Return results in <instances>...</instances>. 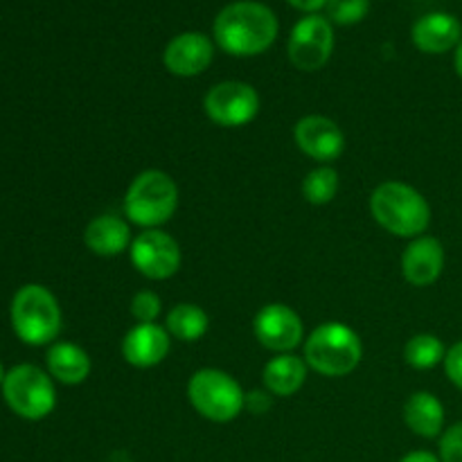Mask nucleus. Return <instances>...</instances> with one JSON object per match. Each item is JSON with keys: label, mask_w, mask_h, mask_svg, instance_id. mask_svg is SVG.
<instances>
[{"label": "nucleus", "mask_w": 462, "mask_h": 462, "mask_svg": "<svg viewBox=\"0 0 462 462\" xmlns=\"http://www.w3.org/2000/svg\"><path fill=\"white\" fill-rule=\"evenodd\" d=\"M215 41L233 57H255L269 50L278 36V18L257 0H237L217 14Z\"/></svg>", "instance_id": "1"}, {"label": "nucleus", "mask_w": 462, "mask_h": 462, "mask_svg": "<svg viewBox=\"0 0 462 462\" xmlns=\"http://www.w3.org/2000/svg\"><path fill=\"white\" fill-rule=\"evenodd\" d=\"M370 212L383 230L397 237H420L431 224L427 199L400 180H388L374 189L370 197Z\"/></svg>", "instance_id": "2"}, {"label": "nucleus", "mask_w": 462, "mask_h": 462, "mask_svg": "<svg viewBox=\"0 0 462 462\" xmlns=\"http://www.w3.org/2000/svg\"><path fill=\"white\" fill-rule=\"evenodd\" d=\"M12 328L27 346H48L61 332V310L57 298L41 284H25L14 293Z\"/></svg>", "instance_id": "3"}, {"label": "nucleus", "mask_w": 462, "mask_h": 462, "mask_svg": "<svg viewBox=\"0 0 462 462\" xmlns=\"http://www.w3.org/2000/svg\"><path fill=\"white\" fill-rule=\"evenodd\" d=\"M364 356L359 334L343 323H325L305 343V364L325 377H346Z\"/></svg>", "instance_id": "4"}, {"label": "nucleus", "mask_w": 462, "mask_h": 462, "mask_svg": "<svg viewBox=\"0 0 462 462\" xmlns=\"http://www.w3.org/2000/svg\"><path fill=\"white\" fill-rule=\"evenodd\" d=\"M179 208V188L161 170H147L134 179L125 197V212L135 226L153 230L167 224Z\"/></svg>", "instance_id": "5"}, {"label": "nucleus", "mask_w": 462, "mask_h": 462, "mask_svg": "<svg viewBox=\"0 0 462 462\" xmlns=\"http://www.w3.org/2000/svg\"><path fill=\"white\" fill-rule=\"evenodd\" d=\"M189 404L210 422H230L242 413L246 397L242 386L230 374L215 368H203L188 383Z\"/></svg>", "instance_id": "6"}, {"label": "nucleus", "mask_w": 462, "mask_h": 462, "mask_svg": "<svg viewBox=\"0 0 462 462\" xmlns=\"http://www.w3.org/2000/svg\"><path fill=\"white\" fill-rule=\"evenodd\" d=\"M3 397L9 409L23 420H43L57 406V393H54L52 379L41 368L30 364L16 365L5 374Z\"/></svg>", "instance_id": "7"}, {"label": "nucleus", "mask_w": 462, "mask_h": 462, "mask_svg": "<svg viewBox=\"0 0 462 462\" xmlns=\"http://www.w3.org/2000/svg\"><path fill=\"white\" fill-rule=\"evenodd\" d=\"M334 50V30L332 23L325 16L311 14V16L300 18L289 36L287 54L289 61L298 70L314 72L320 70L329 61Z\"/></svg>", "instance_id": "8"}, {"label": "nucleus", "mask_w": 462, "mask_h": 462, "mask_svg": "<svg viewBox=\"0 0 462 462\" xmlns=\"http://www.w3.org/2000/svg\"><path fill=\"white\" fill-rule=\"evenodd\" d=\"M203 106L215 125L233 129L255 120L260 111V95L244 81H221L208 90Z\"/></svg>", "instance_id": "9"}, {"label": "nucleus", "mask_w": 462, "mask_h": 462, "mask_svg": "<svg viewBox=\"0 0 462 462\" xmlns=\"http://www.w3.org/2000/svg\"><path fill=\"white\" fill-rule=\"evenodd\" d=\"M131 262L144 278L167 280L180 269V248L162 230H144L131 244Z\"/></svg>", "instance_id": "10"}, {"label": "nucleus", "mask_w": 462, "mask_h": 462, "mask_svg": "<svg viewBox=\"0 0 462 462\" xmlns=\"http://www.w3.org/2000/svg\"><path fill=\"white\" fill-rule=\"evenodd\" d=\"M253 332H255V338L262 347L287 355L300 346L305 329H302L300 316L291 307L273 302V305H264L257 311L255 320H253Z\"/></svg>", "instance_id": "11"}, {"label": "nucleus", "mask_w": 462, "mask_h": 462, "mask_svg": "<svg viewBox=\"0 0 462 462\" xmlns=\"http://www.w3.org/2000/svg\"><path fill=\"white\" fill-rule=\"evenodd\" d=\"M298 149L319 162H332L346 149V135L341 126L325 116H307L298 120L293 129Z\"/></svg>", "instance_id": "12"}, {"label": "nucleus", "mask_w": 462, "mask_h": 462, "mask_svg": "<svg viewBox=\"0 0 462 462\" xmlns=\"http://www.w3.org/2000/svg\"><path fill=\"white\" fill-rule=\"evenodd\" d=\"M215 45L201 32H185L167 43L162 61L171 75L197 77L212 63Z\"/></svg>", "instance_id": "13"}, {"label": "nucleus", "mask_w": 462, "mask_h": 462, "mask_svg": "<svg viewBox=\"0 0 462 462\" xmlns=\"http://www.w3.org/2000/svg\"><path fill=\"white\" fill-rule=\"evenodd\" d=\"M445 269V246L436 237H415L402 255V271L413 287H429Z\"/></svg>", "instance_id": "14"}, {"label": "nucleus", "mask_w": 462, "mask_h": 462, "mask_svg": "<svg viewBox=\"0 0 462 462\" xmlns=\"http://www.w3.org/2000/svg\"><path fill=\"white\" fill-rule=\"evenodd\" d=\"M415 48L427 54H445L458 48L462 41V23L454 14L433 12L418 18L411 30Z\"/></svg>", "instance_id": "15"}, {"label": "nucleus", "mask_w": 462, "mask_h": 462, "mask_svg": "<svg viewBox=\"0 0 462 462\" xmlns=\"http://www.w3.org/2000/svg\"><path fill=\"white\" fill-rule=\"evenodd\" d=\"M170 352V334L156 323L135 325L122 338V356L134 368H153Z\"/></svg>", "instance_id": "16"}, {"label": "nucleus", "mask_w": 462, "mask_h": 462, "mask_svg": "<svg viewBox=\"0 0 462 462\" xmlns=\"http://www.w3.org/2000/svg\"><path fill=\"white\" fill-rule=\"evenodd\" d=\"M84 242L88 251H93L99 257H113L126 251L131 244V230L125 224V219L116 215L95 217L84 230Z\"/></svg>", "instance_id": "17"}, {"label": "nucleus", "mask_w": 462, "mask_h": 462, "mask_svg": "<svg viewBox=\"0 0 462 462\" xmlns=\"http://www.w3.org/2000/svg\"><path fill=\"white\" fill-rule=\"evenodd\" d=\"M404 422L415 436L438 438L445 429V406L436 395L420 391L409 397L404 406Z\"/></svg>", "instance_id": "18"}, {"label": "nucleus", "mask_w": 462, "mask_h": 462, "mask_svg": "<svg viewBox=\"0 0 462 462\" xmlns=\"http://www.w3.org/2000/svg\"><path fill=\"white\" fill-rule=\"evenodd\" d=\"M50 374L66 386L84 383L90 374V356L75 343H54L45 356Z\"/></svg>", "instance_id": "19"}, {"label": "nucleus", "mask_w": 462, "mask_h": 462, "mask_svg": "<svg viewBox=\"0 0 462 462\" xmlns=\"http://www.w3.org/2000/svg\"><path fill=\"white\" fill-rule=\"evenodd\" d=\"M264 386L278 397H291L302 388L307 379V364L300 356L280 355L264 365Z\"/></svg>", "instance_id": "20"}, {"label": "nucleus", "mask_w": 462, "mask_h": 462, "mask_svg": "<svg viewBox=\"0 0 462 462\" xmlns=\"http://www.w3.org/2000/svg\"><path fill=\"white\" fill-rule=\"evenodd\" d=\"M208 328H210L208 314L199 305H192V302H180L167 314V332L179 338V341H199V338L206 337Z\"/></svg>", "instance_id": "21"}, {"label": "nucleus", "mask_w": 462, "mask_h": 462, "mask_svg": "<svg viewBox=\"0 0 462 462\" xmlns=\"http://www.w3.org/2000/svg\"><path fill=\"white\" fill-rule=\"evenodd\" d=\"M447 347L433 334H418L404 347V359L415 370H431L438 364H445Z\"/></svg>", "instance_id": "22"}, {"label": "nucleus", "mask_w": 462, "mask_h": 462, "mask_svg": "<svg viewBox=\"0 0 462 462\" xmlns=\"http://www.w3.org/2000/svg\"><path fill=\"white\" fill-rule=\"evenodd\" d=\"M338 192V171L334 167H319L310 171L302 180V197L314 206H325L332 201Z\"/></svg>", "instance_id": "23"}, {"label": "nucleus", "mask_w": 462, "mask_h": 462, "mask_svg": "<svg viewBox=\"0 0 462 462\" xmlns=\"http://www.w3.org/2000/svg\"><path fill=\"white\" fill-rule=\"evenodd\" d=\"M328 21L337 25H355L368 16L370 0H328Z\"/></svg>", "instance_id": "24"}, {"label": "nucleus", "mask_w": 462, "mask_h": 462, "mask_svg": "<svg viewBox=\"0 0 462 462\" xmlns=\"http://www.w3.org/2000/svg\"><path fill=\"white\" fill-rule=\"evenodd\" d=\"M161 310L162 302L153 291L135 293L134 300H131V314H134V319L138 320L140 325L156 323V319L161 316Z\"/></svg>", "instance_id": "25"}, {"label": "nucleus", "mask_w": 462, "mask_h": 462, "mask_svg": "<svg viewBox=\"0 0 462 462\" xmlns=\"http://www.w3.org/2000/svg\"><path fill=\"white\" fill-rule=\"evenodd\" d=\"M440 460L462 462V422L447 429L440 438Z\"/></svg>", "instance_id": "26"}, {"label": "nucleus", "mask_w": 462, "mask_h": 462, "mask_svg": "<svg viewBox=\"0 0 462 462\" xmlns=\"http://www.w3.org/2000/svg\"><path fill=\"white\" fill-rule=\"evenodd\" d=\"M445 373L447 377H449V382L454 383L458 391H462V341L454 343V346L447 350Z\"/></svg>", "instance_id": "27"}, {"label": "nucleus", "mask_w": 462, "mask_h": 462, "mask_svg": "<svg viewBox=\"0 0 462 462\" xmlns=\"http://www.w3.org/2000/svg\"><path fill=\"white\" fill-rule=\"evenodd\" d=\"M287 3L293 5L296 9H300V12H316V9L328 5V0H287Z\"/></svg>", "instance_id": "28"}, {"label": "nucleus", "mask_w": 462, "mask_h": 462, "mask_svg": "<svg viewBox=\"0 0 462 462\" xmlns=\"http://www.w3.org/2000/svg\"><path fill=\"white\" fill-rule=\"evenodd\" d=\"M400 462H442V460L438 458L436 454H431V451H411V454H406Z\"/></svg>", "instance_id": "29"}, {"label": "nucleus", "mask_w": 462, "mask_h": 462, "mask_svg": "<svg viewBox=\"0 0 462 462\" xmlns=\"http://www.w3.org/2000/svg\"><path fill=\"white\" fill-rule=\"evenodd\" d=\"M454 68H456V72H458V77L462 79V41H460L458 48H456V52H454Z\"/></svg>", "instance_id": "30"}, {"label": "nucleus", "mask_w": 462, "mask_h": 462, "mask_svg": "<svg viewBox=\"0 0 462 462\" xmlns=\"http://www.w3.org/2000/svg\"><path fill=\"white\" fill-rule=\"evenodd\" d=\"M5 374H7V373H5L3 364H0V386H3V382H5Z\"/></svg>", "instance_id": "31"}]
</instances>
